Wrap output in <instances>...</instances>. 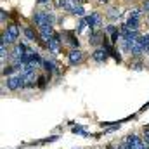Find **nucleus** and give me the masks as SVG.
I'll use <instances>...</instances> for the list:
<instances>
[{
	"mask_svg": "<svg viewBox=\"0 0 149 149\" xmlns=\"http://www.w3.org/2000/svg\"><path fill=\"white\" fill-rule=\"evenodd\" d=\"M33 21L40 30L43 26H52L54 24V16H52V12H47V10H37L33 14Z\"/></svg>",
	"mask_w": 149,
	"mask_h": 149,
	"instance_id": "obj_1",
	"label": "nucleus"
},
{
	"mask_svg": "<svg viewBox=\"0 0 149 149\" xmlns=\"http://www.w3.org/2000/svg\"><path fill=\"white\" fill-rule=\"evenodd\" d=\"M19 38V26L17 24H9L7 30L2 35V42L3 43H16Z\"/></svg>",
	"mask_w": 149,
	"mask_h": 149,
	"instance_id": "obj_2",
	"label": "nucleus"
},
{
	"mask_svg": "<svg viewBox=\"0 0 149 149\" xmlns=\"http://www.w3.org/2000/svg\"><path fill=\"white\" fill-rule=\"evenodd\" d=\"M85 21H87V24H88L90 31L99 30V28H101V23H102V19H101V14H99V12H92L90 16H87V17H85Z\"/></svg>",
	"mask_w": 149,
	"mask_h": 149,
	"instance_id": "obj_3",
	"label": "nucleus"
},
{
	"mask_svg": "<svg viewBox=\"0 0 149 149\" xmlns=\"http://www.w3.org/2000/svg\"><path fill=\"white\" fill-rule=\"evenodd\" d=\"M125 144H127V149H142L146 142H144V141H141L135 134H130V135L127 137Z\"/></svg>",
	"mask_w": 149,
	"mask_h": 149,
	"instance_id": "obj_4",
	"label": "nucleus"
},
{
	"mask_svg": "<svg viewBox=\"0 0 149 149\" xmlns=\"http://www.w3.org/2000/svg\"><path fill=\"white\" fill-rule=\"evenodd\" d=\"M61 42H63L61 35H59V33H54V37L50 38V42L47 43V49H49L52 54H57L59 49H61Z\"/></svg>",
	"mask_w": 149,
	"mask_h": 149,
	"instance_id": "obj_5",
	"label": "nucleus"
},
{
	"mask_svg": "<svg viewBox=\"0 0 149 149\" xmlns=\"http://www.w3.org/2000/svg\"><path fill=\"white\" fill-rule=\"evenodd\" d=\"M7 88H10V90L23 88V83H21V74L16 73V74H12V76H7Z\"/></svg>",
	"mask_w": 149,
	"mask_h": 149,
	"instance_id": "obj_6",
	"label": "nucleus"
},
{
	"mask_svg": "<svg viewBox=\"0 0 149 149\" xmlns=\"http://www.w3.org/2000/svg\"><path fill=\"white\" fill-rule=\"evenodd\" d=\"M68 59H70V64H71V66H76V64H80V63L83 61V52H81L80 49H73V50H70Z\"/></svg>",
	"mask_w": 149,
	"mask_h": 149,
	"instance_id": "obj_7",
	"label": "nucleus"
},
{
	"mask_svg": "<svg viewBox=\"0 0 149 149\" xmlns=\"http://www.w3.org/2000/svg\"><path fill=\"white\" fill-rule=\"evenodd\" d=\"M109 57V50L108 49H97V50H94V54H92V59L95 61V63H104L106 59Z\"/></svg>",
	"mask_w": 149,
	"mask_h": 149,
	"instance_id": "obj_8",
	"label": "nucleus"
},
{
	"mask_svg": "<svg viewBox=\"0 0 149 149\" xmlns=\"http://www.w3.org/2000/svg\"><path fill=\"white\" fill-rule=\"evenodd\" d=\"M52 37H54V30H52V26H43V28H40V38H42L45 43H49Z\"/></svg>",
	"mask_w": 149,
	"mask_h": 149,
	"instance_id": "obj_9",
	"label": "nucleus"
},
{
	"mask_svg": "<svg viewBox=\"0 0 149 149\" xmlns=\"http://www.w3.org/2000/svg\"><path fill=\"white\" fill-rule=\"evenodd\" d=\"M125 24L128 26V30H132V31H139V26H141V21H139L137 17H128V21H127Z\"/></svg>",
	"mask_w": 149,
	"mask_h": 149,
	"instance_id": "obj_10",
	"label": "nucleus"
},
{
	"mask_svg": "<svg viewBox=\"0 0 149 149\" xmlns=\"http://www.w3.org/2000/svg\"><path fill=\"white\" fill-rule=\"evenodd\" d=\"M121 14H123V10H121V9H118V7H113V9L108 10V17H111L113 21H116Z\"/></svg>",
	"mask_w": 149,
	"mask_h": 149,
	"instance_id": "obj_11",
	"label": "nucleus"
},
{
	"mask_svg": "<svg viewBox=\"0 0 149 149\" xmlns=\"http://www.w3.org/2000/svg\"><path fill=\"white\" fill-rule=\"evenodd\" d=\"M24 37H26V40H30V42H35V40H37V33H35L33 28L26 26V28H24Z\"/></svg>",
	"mask_w": 149,
	"mask_h": 149,
	"instance_id": "obj_12",
	"label": "nucleus"
},
{
	"mask_svg": "<svg viewBox=\"0 0 149 149\" xmlns=\"http://www.w3.org/2000/svg\"><path fill=\"white\" fill-rule=\"evenodd\" d=\"M137 42H139V43L142 45V49L146 50V49L149 47V35H141V37L137 38Z\"/></svg>",
	"mask_w": 149,
	"mask_h": 149,
	"instance_id": "obj_13",
	"label": "nucleus"
},
{
	"mask_svg": "<svg viewBox=\"0 0 149 149\" xmlns=\"http://www.w3.org/2000/svg\"><path fill=\"white\" fill-rule=\"evenodd\" d=\"M71 14H74V16H85V9L81 7V3H78V5L73 9V12H71Z\"/></svg>",
	"mask_w": 149,
	"mask_h": 149,
	"instance_id": "obj_14",
	"label": "nucleus"
},
{
	"mask_svg": "<svg viewBox=\"0 0 149 149\" xmlns=\"http://www.w3.org/2000/svg\"><path fill=\"white\" fill-rule=\"evenodd\" d=\"M43 68H45V70H47L49 73L56 70V66H54V63H52V61H43Z\"/></svg>",
	"mask_w": 149,
	"mask_h": 149,
	"instance_id": "obj_15",
	"label": "nucleus"
},
{
	"mask_svg": "<svg viewBox=\"0 0 149 149\" xmlns=\"http://www.w3.org/2000/svg\"><path fill=\"white\" fill-rule=\"evenodd\" d=\"M141 14H142V9H134V10H130V17H141Z\"/></svg>",
	"mask_w": 149,
	"mask_h": 149,
	"instance_id": "obj_16",
	"label": "nucleus"
},
{
	"mask_svg": "<svg viewBox=\"0 0 149 149\" xmlns=\"http://www.w3.org/2000/svg\"><path fill=\"white\" fill-rule=\"evenodd\" d=\"M68 42H70L71 45H78V40L74 38V33H68Z\"/></svg>",
	"mask_w": 149,
	"mask_h": 149,
	"instance_id": "obj_17",
	"label": "nucleus"
},
{
	"mask_svg": "<svg viewBox=\"0 0 149 149\" xmlns=\"http://www.w3.org/2000/svg\"><path fill=\"white\" fill-rule=\"evenodd\" d=\"M45 80H47L45 76H38V87H43L45 85Z\"/></svg>",
	"mask_w": 149,
	"mask_h": 149,
	"instance_id": "obj_18",
	"label": "nucleus"
},
{
	"mask_svg": "<svg viewBox=\"0 0 149 149\" xmlns=\"http://www.w3.org/2000/svg\"><path fill=\"white\" fill-rule=\"evenodd\" d=\"M132 68H134V70H142V63H134Z\"/></svg>",
	"mask_w": 149,
	"mask_h": 149,
	"instance_id": "obj_19",
	"label": "nucleus"
},
{
	"mask_svg": "<svg viewBox=\"0 0 149 149\" xmlns=\"http://www.w3.org/2000/svg\"><path fill=\"white\" fill-rule=\"evenodd\" d=\"M144 142L149 146V132H146V135H144Z\"/></svg>",
	"mask_w": 149,
	"mask_h": 149,
	"instance_id": "obj_20",
	"label": "nucleus"
},
{
	"mask_svg": "<svg viewBox=\"0 0 149 149\" xmlns=\"http://www.w3.org/2000/svg\"><path fill=\"white\" fill-rule=\"evenodd\" d=\"M144 9L149 10V0H144Z\"/></svg>",
	"mask_w": 149,
	"mask_h": 149,
	"instance_id": "obj_21",
	"label": "nucleus"
},
{
	"mask_svg": "<svg viewBox=\"0 0 149 149\" xmlns=\"http://www.w3.org/2000/svg\"><path fill=\"white\" fill-rule=\"evenodd\" d=\"M38 3H49V2H50V0H37Z\"/></svg>",
	"mask_w": 149,
	"mask_h": 149,
	"instance_id": "obj_22",
	"label": "nucleus"
},
{
	"mask_svg": "<svg viewBox=\"0 0 149 149\" xmlns=\"http://www.w3.org/2000/svg\"><path fill=\"white\" fill-rule=\"evenodd\" d=\"M99 2H102V3H108V2H109V0H99Z\"/></svg>",
	"mask_w": 149,
	"mask_h": 149,
	"instance_id": "obj_23",
	"label": "nucleus"
},
{
	"mask_svg": "<svg viewBox=\"0 0 149 149\" xmlns=\"http://www.w3.org/2000/svg\"><path fill=\"white\" fill-rule=\"evenodd\" d=\"M144 52H146V54H149V47H148V49H146V50H144Z\"/></svg>",
	"mask_w": 149,
	"mask_h": 149,
	"instance_id": "obj_24",
	"label": "nucleus"
}]
</instances>
